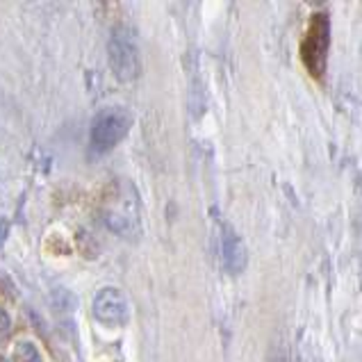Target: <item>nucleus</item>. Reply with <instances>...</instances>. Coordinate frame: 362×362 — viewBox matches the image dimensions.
<instances>
[{
  "mask_svg": "<svg viewBox=\"0 0 362 362\" xmlns=\"http://www.w3.org/2000/svg\"><path fill=\"white\" fill-rule=\"evenodd\" d=\"M110 64L121 82H132L141 71L139 50L128 30H117L110 39Z\"/></svg>",
  "mask_w": 362,
  "mask_h": 362,
  "instance_id": "f03ea898",
  "label": "nucleus"
},
{
  "mask_svg": "<svg viewBox=\"0 0 362 362\" xmlns=\"http://www.w3.org/2000/svg\"><path fill=\"white\" fill-rule=\"evenodd\" d=\"M94 317L105 326H123L130 319V303L117 287H103L94 298Z\"/></svg>",
  "mask_w": 362,
  "mask_h": 362,
  "instance_id": "20e7f679",
  "label": "nucleus"
},
{
  "mask_svg": "<svg viewBox=\"0 0 362 362\" xmlns=\"http://www.w3.org/2000/svg\"><path fill=\"white\" fill-rule=\"evenodd\" d=\"M130 126H132V117L128 110L123 107L103 110L94 119V126H91V146L98 153L110 151L126 137Z\"/></svg>",
  "mask_w": 362,
  "mask_h": 362,
  "instance_id": "f257e3e1",
  "label": "nucleus"
},
{
  "mask_svg": "<svg viewBox=\"0 0 362 362\" xmlns=\"http://www.w3.org/2000/svg\"><path fill=\"white\" fill-rule=\"evenodd\" d=\"M9 330H12V322H9V315L0 308V337H7Z\"/></svg>",
  "mask_w": 362,
  "mask_h": 362,
  "instance_id": "0eeeda50",
  "label": "nucleus"
},
{
  "mask_svg": "<svg viewBox=\"0 0 362 362\" xmlns=\"http://www.w3.org/2000/svg\"><path fill=\"white\" fill-rule=\"evenodd\" d=\"M223 260L233 274H242L246 267V248L228 226H226V235H223Z\"/></svg>",
  "mask_w": 362,
  "mask_h": 362,
  "instance_id": "39448f33",
  "label": "nucleus"
},
{
  "mask_svg": "<svg viewBox=\"0 0 362 362\" xmlns=\"http://www.w3.org/2000/svg\"><path fill=\"white\" fill-rule=\"evenodd\" d=\"M7 233H9V223L0 219V244L7 240Z\"/></svg>",
  "mask_w": 362,
  "mask_h": 362,
  "instance_id": "6e6552de",
  "label": "nucleus"
},
{
  "mask_svg": "<svg viewBox=\"0 0 362 362\" xmlns=\"http://www.w3.org/2000/svg\"><path fill=\"white\" fill-rule=\"evenodd\" d=\"M0 362H7V360H5V358H3V356H0Z\"/></svg>",
  "mask_w": 362,
  "mask_h": 362,
  "instance_id": "1a4fd4ad",
  "label": "nucleus"
},
{
  "mask_svg": "<svg viewBox=\"0 0 362 362\" xmlns=\"http://www.w3.org/2000/svg\"><path fill=\"white\" fill-rule=\"evenodd\" d=\"M14 362H41V356H39V351L35 349V344L21 342L14 349Z\"/></svg>",
  "mask_w": 362,
  "mask_h": 362,
  "instance_id": "423d86ee",
  "label": "nucleus"
},
{
  "mask_svg": "<svg viewBox=\"0 0 362 362\" xmlns=\"http://www.w3.org/2000/svg\"><path fill=\"white\" fill-rule=\"evenodd\" d=\"M330 44V23L326 14H315L310 21L308 37L303 41V62L310 74L322 76L326 69V55Z\"/></svg>",
  "mask_w": 362,
  "mask_h": 362,
  "instance_id": "7ed1b4c3",
  "label": "nucleus"
}]
</instances>
